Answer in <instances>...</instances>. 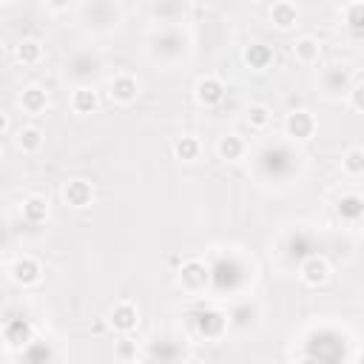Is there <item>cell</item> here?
I'll return each mask as SVG.
<instances>
[{
  "label": "cell",
  "mask_w": 364,
  "mask_h": 364,
  "mask_svg": "<svg viewBox=\"0 0 364 364\" xmlns=\"http://www.w3.org/2000/svg\"><path fill=\"white\" fill-rule=\"evenodd\" d=\"M341 171L353 179H358L364 173V151L361 148H350L344 156H341Z\"/></svg>",
  "instance_id": "19"
},
{
  "label": "cell",
  "mask_w": 364,
  "mask_h": 364,
  "mask_svg": "<svg viewBox=\"0 0 364 364\" xmlns=\"http://www.w3.org/2000/svg\"><path fill=\"white\" fill-rule=\"evenodd\" d=\"M284 134L287 136H293V139H310L313 134H316V117L310 114V111H304V108H299V111H290L287 117H284Z\"/></svg>",
  "instance_id": "4"
},
{
  "label": "cell",
  "mask_w": 364,
  "mask_h": 364,
  "mask_svg": "<svg viewBox=\"0 0 364 364\" xmlns=\"http://www.w3.org/2000/svg\"><path fill=\"white\" fill-rule=\"evenodd\" d=\"M361 94H364V85H361V82H355V85L350 88V105H353V111H355V114H361V111H364V100H361Z\"/></svg>",
  "instance_id": "24"
},
{
  "label": "cell",
  "mask_w": 364,
  "mask_h": 364,
  "mask_svg": "<svg viewBox=\"0 0 364 364\" xmlns=\"http://www.w3.org/2000/svg\"><path fill=\"white\" fill-rule=\"evenodd\" d=\"M108 324H111L117 333L128 336V333H134V330L139 327V313H136V307H134L131 301H117L114 310H111V316H108Z\"/></svg>",
  "instance_id": "6"
},
{
  "label": "cell",
  "mask_w": 364,
  "mask_h": 364,
  "mask_svg": "<svg viewBox=\"0 0 364 364\" xmlns=\"http://www.w3.org/2000/svg\"><path fill=\"white\" fill-rule=\"evenodd\" d=\"M128 364H142V361H136V358H134V361H128Z\"/></svg>",
  "instance_id": "27"
},
{
  "label": "cell",
  "mask_w": 364,
  "mask_h": 364,
  "mask_svg": "<svg viewBox=\"0 0 364 364\" xmlns=\"http://www.w3.org/2000/svg\"><path fill=\"white\" fill-rule=\"evenodd\" d=\"M68 102H71V111L74 114H94L97 105H100V94H97L94 85H77L71 91V100Z\"/></svg>",
  "instance_id": "11"
},
{
  "label": "cell",
  "mask_w": 364,
  "mask_h": 364,
  "mask_svg": "<svg viewBox=\"0 0 364 364\" xmlns=\"http://www.w3.org/2000/svg\"><path fill=\"white\" fill-rule=\"evenodd\" d=\"M9 128H11V117H9V111L0 108V134H6Z\"/></svg>",
  "instance_id": "25"
},
{
  "label": "cell",
  "mask_w": 364,
  "mask_h": 364,
  "mask_svg": "<svg viewBox=\"0 0 364 364\" xmlns=\"http://www.w3.org/2000/svg\"><path fill=\"white\" fill-rule=\"evenodd\" d=\"M188 364H205V361H199V358H191V361H188Z\"/></svg>",
  "instance_id": "26"
},
{
  "label": "cell",
  "mask_w": 364,
  "mask_h": 364,
  "mask_svg": "<svg viewBox=\"0 0 364 364\" xmlns=\"http://www.w3.org/2000/svg\"><path fill=\"white\" fill-rule=\"evenodd\" d=\"M48 210H51V205H48V199L40 196V193H28V196L23 199V219H26L28 225H43V222L48 219Z\"/></svg>",
  "instance_id": "13"
},
{
  "label": "cell",
  "mask_w": 364,
  "mask_h": 364,
  "mask_svg": "<svg viewBox=\"0 0 364 364\" xmlns=\"http://www.w3.org/2000/svg\"><path fill=\"white\" fill-rule=\"evenodd\" d=\"M14 57H17V63H23V65H37V63L43 60V43L34 40V37H26V40H20V43L14 46Z\"/></svg>",
  "instance_id": "17"
},
{
  "label": "cell",
  "mask_w": 364,
  "mask_h": 364,
  "mask_svg": "<svg viewBox=\"0 0 364 364\" xmlns=\"http://www.w3.org/2000/svg\"><path fill=\"white\" fill-rule=\"evenodd\" d=\"M344 14H347V23L358 31V28H361V23H364V3H361V0L347 3V6H344Z\"/></svg>",
  "instance_id": "22"
},
{
  "label": "cell",
  "mask_w": 364,
  "mask_h": 364,
  "mask_svg": "<svg viewBox=\"0 0 364 364\" xmlns=\"http://www.w3.org/2000/svg\"><path fill=\"white\" fill-rule=\"evenodd\" d=\"M293 57H296V63H301V65H313V63H318V57H321V43H318L316 37L304 34V37H299V40L293 43Z\"/></svg>",
  "instance_id": "15"
},
{
  "label": "cell",
  "mask_w": 364,
  "mask_h": 364,
  "mask_svg": "<svg viewBox=\"0 0 364 364\" xmlns=\"http://www.w3.org/2000/svg\"><path fill=\"white\" fill-rule=\"evenodd\" d=\"M108 94L117 105H131L139 97V80L128 71H119V74H114V80L108 85Z\"/></svg>",
  "instance_id": "3"
},
{
  "label": "cell",
  "mask_w": 364,
  "mask_h": 364,
  "mask_svg": "<svg viewBox=\"0 0 364 364\" xmlns=\"http://www.w3.org/2000/svg\"><path fill=\"white\" fill-rule=\"evenodd\" d=\"M333 276V267L324 256H307L299 267V279L307 284V287H324Z\"/></svg>",
  "instance_id": "1"
},
{
  "label": "cell",
  "mask_w": 364,
  "mask_h": 364,
  "mask_svg": "<svg viewBox=\"0 0 364 364\" xmlns=\"http://www.w3.org/2000/svg\"><path fill=\"white\" fill-rule=\"evenodd\" d=\"M193 97H196L199 105H205V108H216V105L225 100V82H222L216 74H205V77L196 80V85H193Z\"/></svg>",
  "instance_id": "2"
},
{
  "label": "cell",
  "mask_w": 364,
  "mask_h": 364,
  "mask_svg": "<svg viewBox=\"0 0 364 364\" xmlns=\"http://www.w3.org/2000/svg\"><path fill=\"white\" fill-rule=\"evenodd\" d=\"M267 14H270V23H273L279 31H290V28H296V23H299V9H296L290 0L273 3V6L267 9Z\"/></svg>",
  "instance_id": "9"
},
{
  "label": "cell",
  "mask_w": 364,
  "mask_h": 364,
  "mask_svg": "<svg viewBox=\"0 0 364 364\" xmlns=\"http://www.w3.org/2000/svg\"><path fill=\"white\" fill-rule=\"evenodd\" d=\"M40 276H43V267H40V262H37L34 256H20V259L11 264V282L20 284V287L37 284Z\"/></svg>",
  "instance_id": "7"
},
{
  "label": "cell",
  "mask_w": 364,
  "mask_h": 364,
  "mask_svg": "<svg viewBox=\"0 0 364 364\" xmlns=\"http://www.w3.org/2000/svg\"><path fill=\"white\" fill-rule=\"evenodd\" d=\"M205 282H208L205 264H202L199 259H188V262L182 264V270H179V284H182L185 290H199V287H205Z\"/></svg>",
  "instance_id": "14"
},
{
  "label": "cell",
  "mask_w": 364,
  "mask_h": 364,
  "mask_svg": "<svg viewBox=\"0 0 364 364\" xmlns=\"http://www.w3.org/2000/svg\"><path fill=\"white\" fill-rule=\"evenodd\" d=\"M202 154V142L193 136V134H182L176 142H173V156L179 162H196Z\"/></svg>",
  "instance_id": "18"
},
{
  "label": "cell",
  "mask_w": 364,
  "mask_h": 364,
  "mask_svg": "<svg viewBox=\"0 0 364 364\" xmlns=\"http://www.w3.org/2000/svg\"><path fill=\"white\" fill-rule=\"evenodd\" d=\"M338 216L347 219V222H358V216H361V196H358V193L341 196V202H338Z\"/></svg>",
  "instance_id": "21"
},
{
  "label": "cell",
  "mask_w": 364,
  "mask_h": 364,
  "mask_svg": "<svg viewBox=\"0 0 364 364\" xmlns=\"http://www.w3.org/2000/svg\"><path fill=\"white\" fill-rule=\"evenodd\" d=\"M43 145H46V134L37 128V125H23L20 131H17V148L23 151V154H40L43 151Z\"/></svg>",
  "instance_id": "16"
},
{
  "label": "cell",
  "mask_w": 364,
  "mask_h": 364,
  "mask_svg": "<svg viewBox=\"0 0 364 364\" xmlns=\"http://www.w3.org/2000/svg\"><path fill=\"white\" fill-rule=\"evenodd\" d=\"M20 108H23L26 114H31V117L43 114V111L48 108V91H46L43 85H37V82L26 85L23 94H20Z\"/></svg>",
  "instance_id": "10"
},
{
  "label": "cell",
  "mask_w": 364,
  "mask_h": 364,
  "mask_svg": "<svg viewBox=\"0 0 364 364\" xmlns=\"http://www.w3.org/2000/svg\"><path fill=\"white\" fill-rule=\"evenodd\" d=\"M242 60H245V65L253 68V71H267V68L273 65L276 54H273V48L264 46V43H250V46H245Z\"/></svg>",
  "instance_id": "8"
},
{
  "label": "cell",
  "mask_w": 364,
  "mask_h": 364,
  "mask_svg": "<svg viewBox=\"0 0 364 364\" xmlns=\"http://www.w3.org/2000/svg\"><path fill=\"white\" fill-rule=\"evenodd\" d=\"M0 262H3V247H0Z\"/></svg>",
  "instance_id": "28"
},
{
  "label": "cell",
  "mask_w": 364,
  "mask_h": 364,
  "mask_svg": "<svg viewBox=\"0 0 364 364\" xmlns=\"http://www.w3.org/2000/svg\"><path fill=\"white\" fill-rule=\"evenodd\" d=\"M247 125L253 128V131H264L267 125H270V119H273V111L267 108V105H262V102H256V105H250L247 108Z\"/></svg>",
  "instance_id": "20"
},
{
  "label": "cell",
  "mask_w": 364,
  "mask_h": 364,
  "mask_svg": "<svg viewBox=\"0 0 364 364\" xmlns=\"http://www.w3.org/2000/svg\"><path fill=\"white\" fill-rule=\"evenodd\" d=\"M117 358H119L122 364L134 361V358H136V344H134L131 338H119V344H117Z\"/></svg>",
  "instance_id": "23"
},
{
  "label": "cell",
  "mask_w": 364,
  "mask_h": 364,
  "mask_svg": "<svg viewBox=\"0 0 364 364\" xmlns=\"http://www.w3.org/2000/svg\"><path fill=\"white\" fill-rule=\"evenodd\" d=\"M63 199H65L68 208L82 210V208H88V205L94 202V188H91V182H85V179H68V182L63 185Z\"/></svg>",
  "instance_id": "5"
},
{
  "label": "cell",
  "mask_w": 364,
  "mask_h": 364,
  "mask_svg": "<svg viewBox=\"0 0 364 364\" xmlns=\"http://www.w3.org/2000/svg\"><path fill=\"white\" fill-rule=\"evenodd\" d=\"M216 154H219V159H225V162H239V159L247 154V142H245V136H239V134H225V136H219V142H216Z\"/></svg>",
  "instance_id": "12"
}]
</instances>
